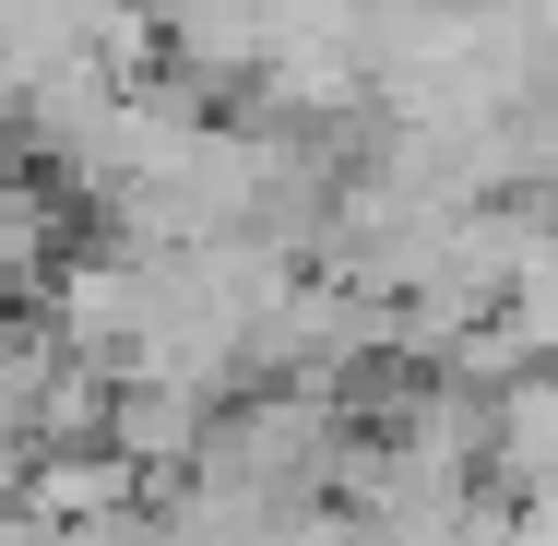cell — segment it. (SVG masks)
I'll use <instances>...</instances> for the list:
<instances>
[{"label": "cell", "mask_w": 558, "mask_h": 546, "mask_svg": "<svg viewBox=\"0 0 558 546\" xmlns=\"http://www.w3.org/2000/svg\"><path fill=\"white\" fill-rule=\"evenodd\" d=\"M143 487H155V475H143L119 439H60V451L24 463V523H48V535L119 523V511H143Z\"/></svg>", "instance_id": "cell-1"}]
</instances>
